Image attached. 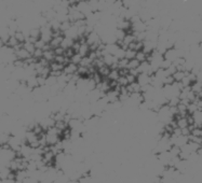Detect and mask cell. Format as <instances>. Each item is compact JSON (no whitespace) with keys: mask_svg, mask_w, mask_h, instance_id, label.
<instances>
[{"mask_svg":"<svg viewBox=\"0 0 202 183\" xmlns=\"http://www.w3.org/2000/svg\"><path fill=\"white\" fill-rule=\"evenodd\" d=\"M82 59H83L82 56H81L79 53H77V54H75V55L72 56V58H70V62H72V64H76V65H78V66H80Z\"/></svg>","mask_w":202,"mask_h":183,"instance_id":"9a60e30c","label":"cell"},{"mask_svg":"<svg viewBox=\"0 0 202 183\" xmlns=\"http://www.w3.org/2000/svg\"><path fill=\"white\" fill-rule=\"evenodd\" d=\"M126 79H128V81H129V84L135 83V82L137 81V77H135V75L131 74V73H129V74L126 75Z\"/></svg>","mask_w":202,"mask_h":183,"instance_id":"f1b7e54d","label":"cell"},{"mask_svg":"<svg viewBox=\"0 0 202 183\" xmlns=\"http://www.w3.org/2000/svg\"><path fill=\"white\" fill-rule=\"evenodd\" d=\"M54 52H55V55H64V53H65V49L60 46V47H56V49L54 50Z\"/></svg>","mask_w":202,"mask_h":183,"instance_id":"4dcf8cb0","label":"cell"},{"mask_svg":"<svg viewBox=\"0 0 202 183\" xmlns=\"http://www.w3.org/2000/svg\"><path fill=\"white\" fill-rule=\"evenodd\" d=\"M163 83H164V85H172V84L175 83V80H174L173 75H167V77L163 80Z\"/></svg>","mask_w":202,"mask_h":183,"instance_id":"cb8c5ba5","label":"cell"},{"mask_svg":"<svg viewBox=\"0 0 202 183\" xmlns=\"http://www.w3.org/2000/svg\"><path fill=\"white\" fill-rule=\"evenodd\" d=\"M118 84H119L120 86H126V85H129V81H128V79H126V77H121L120 75V78L118 79Z\"/></svg>","mask_w":202,"mask_h":183,"instance_id":"d4e9b609","label":"cell"},{"mask_svg":"<svg viewBox=\"0 0 202 183\" xmlns=\"http://www.w3.org/2000/svg\"><path fill=\"white\" fill-rule=\"evenodd\" d=\"M54 62H59V64L65 65L66 64V57L64 55H56V56H55Z\"/></svg>","mask_w":202,"mask_h":183,"instance_id":"484cf974","label":"cell"},{"mask_svg":"<svg viewBox=\"0 0 202 183\" xmlns=\"http://www.w3.org/2000/svg\"><path fill=\"white\" fill-rule=\"evenodd\" d=\"M29 32H31V34H29V37H31V39H34L36 42L41 38V29H40V28H33V29L29 30Z\"/></svg>","mask_w":202,"mask_h":183,"instance_id":"8992f818","label":"cell"},{"mask_svg":"<svg viewBox=\"0 0 202 183\" xmlns=\"http://www.w3.org/2000/svg\"><path fill=\"white\" fill-rule=\"evenodd\" d=\"M136 59L138 60L139 62H144L147 60V54L144 51H138L136 53Z\"/></svg>","mask_w":202,"mask_h":183,"instance_id":"e0dca14e","label":"cell"},{"mask_svg":"<svg viewBox=\"0 0 202 183\" xmlns=\"http://www.w3.org/2000/svg\"><path fill=\"white\" fill-rule=\"evenodd\" d=\"M55 52H54V50H48V51H44V54H43V58L44 59H47L49 62H54V59H55Z\"/></svg>","mask_w":202,"mask_h":183,"instance_id":"52a82bcc","label":"cell"},{"mask_svg":"<svg viewBox=\"0 0 202 183\" xmlns=\"http://www.w3.org/2000/svg\"><path fill=\"white\" fill-rule=\"evenodd\" d=\"M75 51L72 50V47H70V49H67V50H65V53H64V56L65 57H67V58H72V56L75 55Z\"/></svg>","mask_w":202,"mask_h":183,"instance_id":"4316f807","label":"cell"},{"mask_svg":"<svg viewBox=\"0 0 202 183\" xmlns=\"http://www.w3.org/2000/svg\"><path fill=\"white\" fill-rule=\"evenodd\" d=\"M79 66L76 64H72V62H69V64L65 65V68H64V73L69 75H74L78 72Z\"/></svg>","mask_w":202,"mask_h":183,"instance_id":"7a4b0ae2","label":"cell"},{"mask_svg":"<svg viewBox=\"0 0 202 183\" xmlns=\"http://www.w3.org/2000/svg\"><path fill=\"white\" fill-rule=\"evenodd\" d=\"M64 68H65V65L63 64H59V62H50L51 71H64Z\"/></svg>","mask_w":202,"mask_h":183,"instance_id":"30bf717a","label":"cell"},{"mask_svg":"<svg viewBox=\"0 0 202 183\" xmlns=\"http://www.w3.org/2000/svg\"><path fill=\"white\" fill-rule=\"evenodd\" d=\"M15 55H16V57H18V59H22V60H27L28 58L33 57V55H31L28 51H26L24 47H22V49L19 50V51H15Z\"/></svg>","mask_w":202,"mask_h":183,"instance_id":"277c9868","label":"cell"},{"mask_svg":"<svg viewBox=\"0 0 202 183\" xmlns=\"http://www.w3.org/2000/svg\"><path fill=\"white\" fill-rule=\"evenodd\" d=\"M129 62H130V60L126 59V58H122V59H119V62H118V69L128 68Z\"/></svg>","mask_w":202,"mask_h":183,"instance_id":"44dd1931","label":"cell"},{"mask_svg":"<svg viewBox=\"0 0 202 183\" xmlns=\"http://www.w3.org/2000/svg\"><path fill=\"white\" fill-rule=\"evenodd\" d=\"M43 54H44V51L42 49H36L33 57L37 58V59H41V58H43Z\"/></svg>","mask_w":202,"mask_h":183,"instance_id":"603a6c76","label":"cell"},{"mask_svg":"<svg viewBox=\"0 0 202 183\" xmlns=\"http://www.w3.org/2000/svg\"><path fill=\"white\" fill-rule=\"evenodd\" d=\"M136 82L141 86H145L151 83V78H150V75L148 73H139V75L137 77Z\"/></svg>","mask_w":202,"mask_h":183,"instance_id":"6da1fadb","label":"cell"},{"mask_svg":"<svg viewBox=\"0 0 202 183\" xmlns=\"http://www.w3.org/2000/svg\"><path fill=\"white\" fill-rule=\"evenodd\" d=\"M126 34H128V32L124 31V30L117 29V30H115V34H115V37L117 38V40H123V39L126 38Z\"/></svg>","mask_w":202,"mask_h":183,"instance_id":"2e32d148","label":"cell"},{"mask_svg":"<svg viewBox=\"0 0 202 183\" xmlns=\"http://www.w3.org/2000/svg\"><path fill=\"white\" fill-rule=\"evenodd\" d=\"M116 1H117V0H105V2H106L107 4H109V6H113V4H115Z\"/></svg>","mask_w":202,"mask_h":183,"instance_id":"1f68e13d","label":"cell"},{"mask_svg":"<svg viewBox=\"0 0 202 183\" xmlns=\"http://www.w3.org/2000/svg\"><path fill=\"white\" fill-rule=\"evenodd\" d=\"M46 44H47V43L44 42L42 39H39V40H38L37 42L35 43V45H36V47H37V49H42V50H43V47L46 46Z\"/></svg>","mask_w":202,"mask_h":183,"instance_id":"83f0119b","label":"cell"},{"mask_svg":"<svg viewBox=\"0 0 202 183\" xmlns=\"http://www.w3.org/2000/svg\"><path fill=\"white\" fill-rule=\"evenodd\" d=\"M103 60H104L105 65L109 67H111L115 64H118V62H119V59L115 55H113V54H106V55H104L103 56Z\"/></svg>","mask_w":202,"mask_h":183,"instance_id":"3957f363","label":"cell"},{"mask_svg":"<svg viewBox=\"0 0 202 183\" xmlns=\"http://www.w3.org/2000/svg\"><path fill=\"white\" fill-rule=\"evenodd\" d=\"M80 47H81V43L79 42V41H75L74 45H72V50L75 51V53H79V51H80Z\"/></svg>","mask_w":202,"mask_h":183,"instance_id":"f546056e","label":"cell"},{"mask_svg":"<svg viewBox=\"0 0 202 183\" xmlns=\"http://www.w3.org/2000/svg\"><path fill=\"white\" fill-rule=\"evenodd\" d=\"M74 25V24L72 23V22H69V21H65V22H62L61 23V30L63 32H65V31H67L68 29H69L72 26Z\"/></svg>","mask_w":202,"mask_h":183,"instance_id":"ffe728a7","label":"cell"},{"mask_svg":"<svg viewBox=\"0 0 202 183\" xmlns=\"http://www.w3.org/2000/svg\"><path fill=\"white\" fill-rule=\"evenodd\" d=\"M185 77H186L185 71H176L173 74V78H174V80H175V82H182Z\"/></svg>","mask_w":202,"mask_h":183,"instance_id":"5bb4252c","label":"cell"},{"mask_svg":"<svg viewBox=\"0 0 202 183\" xmlns=\"http://www.w3.org/2000/svg\"><path fill=\"white\" fill-rule=\"evenodd\" d=\"M110 67L109 66H103L102 68H100V69H97V72L100 73L101 75H102L103 78H107L109 75V73H110Z\"/></svg>","mask_w":202,"mask_h":183,"instance_id":"7c38bea8","label":"cell"},{"mask_svg":"<svg viewBox=\"0 0 202 183\" xmlns=\"http://www.w3.org/2000/svg\"><path fill=\"white\" fill-rule=\"evenodd\" d=\"M136 53H137V52L134 51V50L128 49L126 51V59H129V60L134 59V58H136Z\"/></svg>","mask_w":202,"mask_h":183,"instance_id":"ac0fdd59","label":"cell"},{"mask_svg":"<svg viewBox=\"0 0 202 183\" xmlns=\"http://www.w3.org/2000/svg\"><path fill=\"white\" fill-rule=\"evenodd\" d=\"M24 49L26 50V51H28L31 55H34V53H35V51H36L37 47H36L35 43L29 42V41H26V42L24 43Z\"/></svg>","mask_w":202,"mask_h":183,"instance_id":"4fadbf2b","label":"cell"},{"mask_svg":"<svg viewBox=\"0 0 202 183\" xmlns=\"http://www.w3.org/2000/svg\"><path fill=\"white\" fill-rule=\"evenodd\" d=\"M90 52H91V49H90V45L88 43H85V44H81L80 51H79V54H80L82 57H87L89 56Z\"/></svg>","mask_w":202,"mask_h":183,"instance_id":"ba28073f","label":"cell"},{"mask_svg":"<svg viewBox=\"0 0 202 183\" xmlns=\"http://www.w3.org/2000/svg\"><path fill=\"white\" fill-rule=\"evenodd\" d=\"M65 39V36L64 34H62V36H59V37H55V38H53L52 40H51V42L49 43L51 46V49L52 50H55L56 47H60L62 45V42H63V40Z\"/></svg>","mask_w":202,"mask_h":183,"instance_id":"5b68a950","label":"cell"},{"mask_svg":"<svg viewBox=\"0 0 202 183\" xmlns=\"http://www.w3.org/2000/svg\"><path fill=\"white\" fill-rule=\"evenodd\" d=\"M110 81H118V79L120 78V73H119V69H111L110 73H109L108 77Z\"/></svg>","mask_w":202,"mask_h":183,"instance_id":"8fae6325","label":"cell"},{"mask_svg":"<svg viewBox=\"0 0 202 183\" xmlns=\"http://www.w3.org/2000/svg\"><path fill=\"white\" fill-rule=\"evenodd\" d=\"M173 65V62H171V60H167V59H163V62L160 64V68L164 69V70H167V69L170 68V67Z\"/></svg>","mask_w":202,"mask_h":183,"instance_id":"7402d4cb","label":"cell"},{"mask_svg":"<svg viewBox=\"0 0 202 183\" xmlns=\"http://www.w3.org/2000/svg\"><path fill=\"white\" fill-rule=\"evenodd\" d=\"M139 66H141V62H139L136 58H134V59H132V60L129 62L128 69H130V70H131V69H138Z\"/></svg>","mask_w":202,"mask_h":183,"instance_id":"d6986e66","label":"cell"},{"mask_svg":"<svg viewBox=\"0 0 202 183\" xmlns=\"http://www.w3.org/2000/svg\"><path fill=\"white\" fill-rule=\"evenodd\" d=\"M74 43H75V40H74V39L67 38V37H65V39H64L63 42H62V45H61V46L63 47V49L67 50V49H70V47H72Z\"/></svg>","mask_w":202,"mask_h":183,"instance_id":"9c48e42d","label":"cell"}]
</instances>
